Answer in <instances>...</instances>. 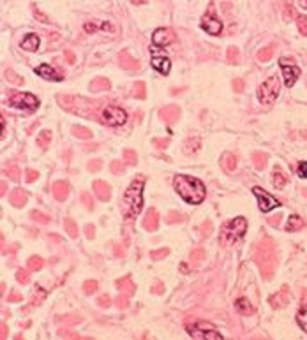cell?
<instances>
[{
    "label": "cell",
    "instance_id": "6da1fadb",
    "mask_svg": "<svg viewBox=\"0 0 307 340\" xmlns=\"http://www.w3.org/2000/svg\"><path fill=\"white\" fill-rule=\"evenodd\" d=\"M173 185L175 190L180 197H182L186 203L191 205H200V203L205 199L206 190L203 185L202 180L195 176H187V174H177L175 180H173Z\"/></svg>",
    "mask_w": 307,
    "mask_h": 340
},
{
    "label": "cell",
    "instance_id": "7a4b0ae2",
    "mask_svg": "<svg viewBox=\"0 0 307 340\" xmlns=\"http://www.w3.org/2000/svg\"><path fill=\"white\" fill-rule=\"evenodd\" d=\"M254 261L261 268V275L265 278H270L274 268H276V251H274L272 240H260V244L256 245V251H254Z\"/></svg>",
    "mask_w": 307,
    "mask_h": 340
},
{
    "label": "cell",
    "instance_id": "3957f363",
    "mask_svg": "<svg viewBox=\"0 0 307 340\" xmlns=\"http://www.w3.org/2000/svg\"><path fill=\"white\" fill-rule=\"evenodd\" d=\"M141 206H143V182L136 180L129 185L122 199V210H124L125 219L136 217L141 212Z\"/></svg>",
    "mask_w": 307,
    "mask_h": 340
},
{
    "label": "cell",
    "instance_id": "277c9868",
    "mask_svg": "<svg viewBox=\"0 0 307 340\" xmlns=\"http://www.w3.org/2000/svg\"><path fill=\"white\" fill-rule=\"evenodd\" d=\"M247 231V221H245L244 217H237L233 221L226 222L221 229V244L222 245H233L235 242L242 238Z\"/></svg>",
    "mask_w": 307,
    "mask_h": 340
},
{
    "label": "cell",
    "instance_id": "5b68a950",
    "mask_svg": "<svg viewBox=\"0 0 307 340\" xmlns=\"http://www.w3.org/2000/svg\"><path fill=\"white\" fill-rule=\"evenodd\" d=\"M279 90H281L279 80L276 76H270L258 88V101L263 106H270L277 99V95H279Z\"/></svg>",
    "mask_w": 307,
    "mask_h": 340
},
{
    "label": "cell",
    "instance_id": "8992f818",
    "mask_svg": "<svg viewBox=\"0 0 307 340\" xmlns=\"http://www.w3.org/2000/svg\"><path fill=\"white\" fill-rule=\"evenodd\" d=\"M186 330L193 339H198V340H203V339L221 340L222 339L221 333L210 325V323H205V321H198V323H195V325H187Z\"/></svg>",
    "mask_w": 307,
    "mask_h": 340
},
{
    "label": "cell",
    "instance_id": "52a82bcc",
    "mask_svg": "<svg viewBox=\"0 0 307 340\" xmlns=\"http://www.w3.org/2000/svg\"><path fill=\"white\" fill-rule=\"evenodd\" d=\"M101 120L109 127H120L127 122V115L124 109L117 108V106H106L101 113Z\"/></svg>",
    "mask_w": 307,
    "mask_h": 340
},
{
    "label": "cell",
    "instance_id": "ba28073f",
    "mask_svg": "<svg viewBox=\"0 0 307 340\" xmlns=\"http://www.w3.org/2000/svg\"><path fill=\"white\" fill-rule=\"evenodd\" d=\"M11 106L25 113H34L39 108V99L32 95V93H16V95L11 97Z\"/></svg>",
    "mask_w": 307,
    "mask_h": 340
},
{
    "label": "cell",
    "instance_id": "9c48e42d",
    "mask_svg": "<svg viewBox=\"0 0 307 340\" xmlns=\"http://www.w3.org/2000/svg\"><path fill=\"white\" fill-rule=\"evenodd\" d=\"M253 194L258 197V205H260V210L263 213H268L272 212L274 208H277V206H281V203L277 201L276 197L270 196V194L267 192V190L260 189V187H254L253 189Z\"/></svg>",
    "mask_w": 307,
    "mask_h": 340
},
{
    "label": "cell",
    "instance_id": "30bf717a",
    "mask_svg": "<svg viewBox=\"0 0 307 340\" xmlns=\"http://www.w3.org/2000/svg\"><path fill=\"white\" fill-rule=\"evenodd\" d=\"M281 71H283V78H284V85L286 86H293L297 83V80L300 78V67L295 64H288L286 58H281L279 60Z\"/></svg>",
    "mask_w": 307,
    "mask_h": 340
},
{
    "label": "cell",
    "instance_id": "8fae6325",
    "mask_svg": "<svg viewBox=\"0 0 307 340\" xmlns=\"http://www.w3.org/2000/svg\"><path fill=\"white\" fill-rule=\"evenodd\" d=\"M175 39L177 37H175V34H173V30H170V28H157V30H154V34H152V44H154V46L164 48V46H170Z\"/></svg>",
    "mask_w": 307,
    "mask_h": 340
},
{
    "label": "cell",
    "instance_id": "7c38bea8",
    "mask_svg": "<svg viewBox=\"0 0 307 340\" xmlns=\"http://www.w3.org/2000/svg\"><path fill=\"white\" fill-rule=\"evenodd\" d=\"M202 28L210 35H219L222 32V23H221V19L215 18L214 14H206L205 18L202 19Z\"/></svg>",
    "mask_w": 307,
    "mask_h": 340
},
{
    "label": "cell",
    "instance_id": "4fadbf2b",
    "mask_svg": "<svg viewBox=\"0 0 307 340\" xmlns=\"http://www.w3.org/2000/svg\"><path fill=\"white\" fill-rule=\"evenodd\" d=\"M35 74L44 78V80H50V82H62L64 80V74L57 73V71H55L51 66H48V64H41V66L35 67Z\"/></svg>",
    "mask_w": 307,
    "mask_h": 340
},
{
    "label": "cell",
    "instance_id": "5bb4252c",
    "mask_svg": "<svg viewBox=\"0 0 307 340\" xmlns=\"http://www.w3.org/2000/svg\"><path fill=\"white\" fill-rule=\"evenodd\" d=\"M92 187L99 201H109V197H111V187L108 183L102 182V180H98V182L92 183Z\"/></svg>",
    "mask_w": 307,
    "mask_h": 340
},
{
    "label": "cell",
    "instance_id": "9a60e30c",
    "mask_svg": "<svg viewBox=\"0 0 307 340\" xmlns=\"http://www.w3.org/2000/svg\"><path fill=\"white\" fill-rule=\"evenodd\" d=\"M159 115L166 124L171 125L180 118V108L179 106H164V108L159 111Z\"/></svg>",
    "mask_w": 307,
    "mask_h": 340
},
{
    "label": "cell",
    "instance_id": "2e32d148",
    "mask_svg": "<svg viewBox=\"0 0 307 340\" xmlns=\"http://www.w3.org/2000/svg\"><path fill=\"white\" fill-rule=\"evenodd\" d=\"M152 67H154L157 73L163 74V76H166V74H170L171 62L168 57H154L152 58Z\"/></svg>",
    "mask_w": 307,
    "mask_h": 340
},
{
    "label": "cell",
    "instance_id": "e0dca14e",
    "mask_svg": "<svg viewBox=\"0 0 307 340\" xmlns=\"http://www.w3.org/2000/svg\"><path fill=\"white\" fill-rule=\"evenodd\" d=\"M157 226H159V213H157L154 208L148 210V213L143 219V228L147 229V231H156Z\"/></svg>",
    "mask_w": 307,
    "mask_h": 340
},
{
    "label": "cell",
    "instance_id": "ac0fdd59",
    "mask_svg": "<svg viewBox=\"0 0 307 340\" xmlns=\"http://www.w3.org/2000/svg\"><path fill=\"white\" fill-rule=\"evenodd\" d=\"M53 196L57 201H66L67 196H69V185H67V182L53 183Z\"/></svg>",
    "mask_w": 307,
    "mask_h": 340
},
{
    "label": "cell",
    "instance_id": "d6986e66",
    "mask_svg": "<svg viewBox=\"0 0 307 340\" xmlns=\"http://www.w3.org/2000/svg\"><path fill=\"white\" fill-rule=\"evenodd\" d=\"M21 48L27 51H37L39 50V37L35 34H28L23 37V41H21Z\"/></svg>",
    "mask_w": 307,
    "mask_h": 340
},
{
    "label": "cell",
    "instance_id": "ffe728a7",
    "mask_svg": "<svg viewBox=\"0 0 307 340\" xmlns=\"http://www.w3.org/2000/svg\"><path fill=\"white\" fill-rule=\"evenodd\" d=\"M109 86H111L109 80H106V78H96V80H92L89 88L90 92H106V90H109Z\"/></svg>",
    "mask_w": 307,
    "mask_h": 340
},
{
    "label": "cell",
    "instance_id": "44dd1931",
    "mask_svg": "<svg viewBox=\"0 0 307 340\" xmlns=\"http://www.w3.org/2000/svg\"><path fill=\"white\" fill-rule=\"evenodd\" d=\"M9 199H11V205L16 206V208H21V206L27 205V194H25L21 189H16L14 192L9 196Z\"/></svg>",
    "mask_w": 307,
    "mask_h": 340
},
{
    "label": "cell",
    "instance_id": "7402d4cb",
    "mask_svg": "<svg viewBox=\"0 0 307 340\" xmlns=\"http://www.w3.org/2000/svg\"><path fill=\"white\" fill-rule=\"evenodd\" d=\"M117 287L120 293H125V294H129V296L136 291V286L132 284L131 277H124V278H120V280H117Z\"/></svg>",
    "mask_w": 307,
    "mask_h": 340
},
{
    "label": "cell",
    "instance_id": "603a6c76",
    "mask_svg": "<svg viewBox=\"0 0 307 340\" xmlns=\"http://www.w3.org/2000/svg\"><path fill=\"white\" fill-rule=\"evenodd\" d=\"M120 67H122V69H125V71H138V69H140V66H138L136 60L129 57L127 53L120 55Z\"/></svg>",
    "mask_w": 307,
    "mask_h": 340
},
{
    "label": "cell",
    "instance_id": "cb8c5ba5",
    "mask_svg": "<svg viewBox=\"0 0 307 340\" xmlns=\"http://www.w3.org/2000/svg\"><path fill=\"white\" fill-rule=\"evenodd\" d=\"M235 307H237V310H238L240 314H247V316H249V314H253V312H254L253 305H251L247 298H244V296L238 298L237 302H235Z\"/></svg>",
    "mask_w": 307,
    "mask_h": 340
},
{
    "label": "cell",
    "instance_id": "d4e9b609",
    "mask_svg": "<svg viewBox=\"0 0 307 340\" xmlns=\"http://www.w3.org/2000/svg\"><path fill=\"white\" fill-rule=\"evenodd\" d=\"M222 166H224V170L228 173L235 171V168H237V157L233 154H224V157H222Z\"/></svg>",
    "mask_w": 307,
    "mask_h": 340
},
{
    "label": "cell",
    "instance_id": "484cf974",
    "mask_svg": "<svg viewBox=\"0 0 307 340\" xmlns=\"http://www.w3.org/2000/svg\"><path fill=\"white\" fill-rule=\"evenodd\" d=\"M300 228H304V221L299 215H292L290 219H288L286 231H299Z\"/></svg>",
    "mask_w": 307,
    "mask_h": 340
},
{
    "label": "cell",
    "instance_id": "4316f807",
    "mask_svg": "<svg viewBox=\"0 0 307 340\" xmlns=\"http://www.w3.org/2000/svg\"><path fill=\"white\" fill-rule=\"evenodd\" d=\"M253 163H254V168L256 170H265V166H267V155L261 154V152H254L253 154Z\"/></svg>",
    "mask_w": 307,
    "mask_h": 340
},
{
    "label": "cell",
    "instance_id": "83f0119b",
    "mask_svg": "<svg viewBox=\"0 0 307 340\" xmlns=\"http://www.w3.org/2000/svg\"><path fill=\"white\" fill-rule=\"evenodd\" d=\"M286 183H288L286 174H284L281 170H274V185H276L277 189H283Z\"/></svg>",
    "mask_w": 307,
    "mask_h": 340
},
{
    "label": "cell",
    "instance_id": "f1b7e54d",
    "mask_svg": "<svg viewBox=\"0 0 307 340\" xmlns=\"http://www.w3.org/2000/svg\"><path fill=\"white\" fill-rule=\"evenodd\" d=\"M297 323H299L300 328L307 333V305H304L302 309L297 312Z\"/></svg>",
    "mask_w": 307,
    "mask_h": 340
},
{
    "label": "cell",
    "instance_id": "f546056e",
    "mask_svg": "<svg viewBox=\"0 0 307 340\" xmlns=\"http://www.w3.org/2000/svg\"><path fill=\"white\" fill-rule=\"evenodd\" d=\"M64 228L69 233L71 238H78V226H76V222L73 219H64Z\"/></svg>",
    "mask_w": 307,
    "mask_h": 340
},
{
    "label": "cell",
    "instance_id": "4dcf8cb0",
    "mask_svg": "<svg viewBox=\"0 0 307 340\" xmlns=\"http://www.w3.org/2000/svg\"><path fill=\"white\" fill-rule=\"evenodd\" d=\"M132 95L136 97V99H145V95H147V86H145L143 82L134 83V86H132Z\"/></svg>",
    "mask_w": 307,
    "mask_h": 340
},
{
    "label": "cell",
    "instance_id": "1f68e13d",
    "mask_svg": "<svg viewBox=\"0 0 307 340\" xmlns=\"http://www.w3.org/2000/svg\"><path fill=\"white\" fill-rule=\"evenodd\" d=\"M5 173H7V176L11 178V180H14V182H18L21 178V171L16 164H9V166L5 168Z\"/></svg>",
    "mask_w": 307,
    "mask_h": 340
},
{
    "label": "cell",
    "instance_id": "d6a6232c",
    "mask_svg": "<svg viewBox=\"0 0 307 340\" xmlns=\"http://www.w3.org/2000/svg\"><path fill=\"white\" fill-rule=\"evenodd\" d=\"M124 163L125 164H129V166H134V164L138 163V155H136V152H132V150H124Z\"/></svg>",
    "mask_w": 307,
    "mask_h": 340
},
{
    "label": "cell",
    "instance_id": "836d02e7",
    "mask_svg": "<svg viewBox=\"0 0 307 340\" xmlns=\"http://www.w3.org/2000/svg\"><path fill=\"white\" fill-rule=\"evenodd\" d=\"M50 141H51V132L50 131H43L39 136H37V145H39L41 148H46Z\"/></svg>",
    "mask_w": 307,
    "mask_h": 340
},
{
    "label": "cell",
    "instance_id": "e575fe53",
    "mask_svg": "<svg viewBox=\"0 0 307 340\" xmlns=\"http://www.w3.org/2000/svg\"><path fill=\"white\" fill-rule=\"evenodd\" d=\"M73 134L80 139H90L92 138V132L85 127H73Z\"/></svg>",
    "mask_w": 307,
    "mask_h": 340
},
{
    "label": "cell",
    "instance_id": "d590c367",
    "mask_svg": "<svg viewBox=\"0 0 307 340\" xmlns=\"http://www.w3.org/2000/svg\"><path fill=\"white\" fill-rule=\"evenodd\" d=\"M43 264H44V261L39 257V255H34V257L28 259V270L37 271V270H41V268H43Z\"/></svg>",
    "mask_w": 307,
    "mask_h": 340
},
{
    "label": "cell",
    "instance_id": "8d00e7d4",
    "mask_svg": "<svg viewBox=\"0 0 307 340\" xmlns=\"http://www.w3.org/2000/svg\"><path fill=\"white\" fill-rule=\"evenodd\" d=\"M272 53H274L272 46L265 48V50H261L260 53H258V60H261V62H267V60H270V58H272Z\"/></svg>",
    "mask_w": 307,
    "mask_h": 340
},
{
    "label": "cell",
    "instance_id": "74e56055",
    "mask_svg": "<svg viewBox=\"0 0 307 340\" xmlns=\"http://www.w3.org/2000/svg\"><path fill=\"white\" fill-rule=\"evenodd\" d=\"M30 217H32V221L41 222V224H48V222H50V217L44 215V213H41V212H35V210L30 213Z\"/></svg>",
    "mask_w": 307,
    "mask_h": 340
},
{
    "label": "cell",
    "instance_id": "f35d334b",
    "mask_svg": "<svg viewBox=\"0 0 307 340\" xmlns=\"http://www.w3.org/2000/svg\"><path fill=\"white\" fill-rule=\"evenodd\" d=\"M83 291H85V294H92L98 291V282L96 280H87L85 284H83Z\"/></svg>",
    "mask_w": 307,
    "mask_h": 340
},
{
    "label": "cell",
    "instance_id": "ab89813d",
    "mask_svg": "<svg viewBox=\"0 0 307 340\" xmlns=\"http://www.w3.org/2000/svg\"><path fill=\"white\" fill-rule=\"evenodd\" d=\"M117 307L118 309H127V305H129V294H125V293H122L120 296L117 298Z\"/></svg>",
    "mask_w": 307,
    "mask_h": 340
},
{
    "label": "cell",
    "instance_id": "60d3db41",
    "mask_svg": "<svg viewBox=\"0 0 307 340\" xmlns=\"http://www.w3.org/2000/svg\"><path fill=\"white\" fill-rule=\"evenodd\" d=\"M168 254H170V251H168V249H161V251H152L150 252V255H152V259H154V261H159V259L166 257Z\"/></svg>",
    "mask_w": 307,
    "mask_h": 340
},
{
    "label": "cell",
    "instance_id": "b9f144b4",
    "mask_svg": "<svg viewBox=\"0 0 307 340\" xmlns=\"http://www.w3.org/2000/svg\"><path fill=\"white\" fill-rule=\"evenodd\" d=\"M109 170H111L115 174H122L124 173V164H122L120 161H113V163L109 164Z\"/></svg>",
    "mask_w": 307,
    "mask_h": 340
},
{
    "label": "cell",
    "instance_id": "7bdbcfd3",
    "mask_svg": "<svg viewBox=\"0 0 307 340\" xmlns=\"http://www.w3.org/2000/svg\"><path fill=\"white\" fill-rule=\"evenodd\" d=\"M16 278H18V282L27 284L28 280H30V275H28V270H18V273H16Z\"/></svg>",
    "mask_w": 307,
    "mask_h": 340
},
{
    "label": "cell",
    "instance_id": "ee69618b",
    "mask_svg": "<svg viewBox=\"0 0 307 340\" xmlns=\"http://www.w3.org/2000/svg\"><path fill=\"white\" fill-rule=\"evenodd\" d=\"M166 221L170 222V224H173V222H182L184 221V215L179 212H171L170 215L166 217Z\"/></svg>",
    "mask_w": 307,
    "mask_h": 340
},
{
    "label": "cell",
    "instance_id": "f6af8a7d",
    "mask_svg": "<svg viewBox=\"0 0 307 340\" xmlns=\"http://www.w3.org/2000/svg\"><path fill=\"white\" fill-rule=\"evenodd\" d=\"M297 174H299L300 178H307V163L304 161V163H299V166H297Z\"/></svg>",
    "mask_w": 307,
    "mask_h": 340
},
{
    "label": "cell",
    "instance_id": "bcb514c9",
    "mask_svg": "<svg viewBox=\"0 0 307 340\" xmlns=\"http://www.w3.org/2000/svg\"><path fill=\"white\" fill-rule=\"evenodd\" d=\"M101 166H102V163L99 161V159H96V161H90V163H89V170L92 171V173H96V171L101 170Z\"/></svg>",
    "mask_w": 307,
    "mask_h": 340
},
{
    "label": "cell",
    "instance_id": "7dc6e473",
    "mask_svg": "<svg viewBox=\"0 0 307 340\" xmlns=\"http://www.w3.org/2000/svg\"><path fill=\"white\" fill-rule=\"evenodd\" d=\"M228 60H229V62H237V60H238V50H237V48H229V50H228Z\"/></svg>",
    "mask_w": 307,
    "mask_h": 340
},
{
    "label": "cell",
    "instance_id": "c3c4849f",
    "mask_svg": "<svg viewBox=\"0 0 307 340\" xmlns=\"http://www.w3.org/2000/svg\"><path fill=\"white\" fill-rule=\"evenodd\" d=\"M82 201H83V205H85L89 210H92V208H94V203L90 201V194H89V192H83V194H82Z\"/></svg>",
    "mask_w": 307,
    "mask_h": 340
},
{
    "label": "cell",
    "instance_id": "681fc988",
    "mask_svg": "<svg viewBox=\"0 0 307 340\" xmlns=\"http://www.w3.org/2000/svg\"><path fill=\"white\" fill-rule=\"evenodd\" d=\"M37 176H39V173L34 170H27V176H25V180H27L28 183H32L34 180H37Z\"/></svg>",
    "mask_w": 307,
    "mask_h": 340
},
{
    "label": "cell",
    "instance_id": "f907efd6",
    "mask_svg": "<svg viewBox=\"0 0 307 340\" xmlns=\"http://www.w3.org/2000/svg\"><path fill=\"white\" fill-rule=\"evenodd\" d=\"M98 303H99V305H101V307H106V309H108V307L111 305V300H109V296H106V294H102V296H99Z\"/></svg>",
    "mask_w": 307,
    "mask_h": 340
},
{
    "label": "cell",
    "instance_id": "816d5d0a",
    "mask_svg": "<svg viewBox=\"0 0 307 340\" xmlns=\"http://www.w3.org/2000/svg\"><path fill=\"white\" fill-rule=\"evenodd\" d=\"M299 28L304 35H307V18H299Z\"/></svg>",
    "mask_w": 307,
    "mask_h": 340
},
{
    "label": "cell",
    "instance_id": "f5cc1de1",
    "mask_svg": "<svg viewBox=\"0 0 307 340\" xmlns=\"http://www.w3.org/2000/svg\"><path fill=\"white\" fill-rule=\"evenodd\" d=\"M85 236L89 240H92L94 236H96V229H94V226H90V224L85 226Z\"/></svg>",
    "mask_w": 307,
    "mask_h": 340
},
{
    "label": "cell",
    "instance_id": "db71d44e",
    "mask_svg": "<svg viewBox=\"0 0 307 340\" xmlns=\"http://www.w3.org/2000/svg\"><path fill=\"white\" fill-rule=\"evenodd\" d=\"M233 90L235 92H242L244 90V82L242 80H233Z\"/></svg>",
    "mask_w": 307,
    "mask_h": 340
},
{
    "label": "cell",
    "instance_id": "11a10c76",
    "mask_svg": "<svg viewBox=\"0 0 307 340\" xmlns=\"http://www.w3.org/2000/svg\"><path fill=\"white\" fill-rule=\"evenodd\" d=\"M154 143H156L157 148H166L168 147V141L166 139H154Z\"/></svg>",
    "mask_w": 307,
    "mask_h": 340
},
{
    "label": "cell",
    "instance_id": "9f6ffc18",
    "mask_svg": "<svg viewBox=\"0 0 307 340\" xmlns=\"http://www.w3.org/2000/svg\"><path fill=\"white\" fill-rule=\"evenodd\" d=\"M152 293H164V286L159 282L154 284V287H152Z\"/></svg>",
    "mask_w": 307,
    "mask_h": 340
},
{
    "label": "cell",
    "instance_id": "6f0895ef",
    "mask_svg": "<svg viewBox=\"0 0 307 340\" xmlns=\"http://www.w3.org/2000/svg\"><path fill=\"white\" fill-rule=\"evenodd\" d=\"M279 222H281V215L270 217V219H268V224H270V226H277Z\"/></svg>",
    "mask_w": 307,
    "mask_h": 340
},
{
    "label": "cell",
    "instance_id": "680465c9",
    "mask_svg": "<svg viewBox=\"0 0 307 340\" xmlns=\"http://www.w3.org/2000/svg\"><path fill=\"white\" fill-rule=\"evenodd\" d=\"M7 300H9V302H20V300H21V296H20V294H18V293H11V294H9V298H7Z\"/></svg>",
    "mask_w": 307,
    "mask_h": 340
},
{
    "label": "cell",
    "instance_id": "91938a15",
    "mask_svg": "<svg viewBox=\"0 0 307 340\" xmlns=\"http://www.w3.org/2000/svg\"><path fill=\"white\" fill-rule=\"evenodd\" d=\"M210 231H212V224H210V222H205V224H203V233L208 236Z\"/></svg>",
    "mask_w": 307,
    "mask_h": 340
},
{
    "label": "cell",
    "instance_id": "94428289",
    "mask_svg": "<svg viewBox=\"0 0 307 340\" xmlns=\"http://www.w3.org/2000/svg\"><path fill=\"white\" fill-rule=\"evenodd\" d=\"M85 30L89 32V34H92V32H96V25H94V23H92V25L87 23V25H85Z\"/></svg>",
    "mask_w": 307,
    "mask_h": 340
},
{
    "label": "cell",
    "instance_id": "6125c7cd",
    "mask_svg": "<svg viewBox=\"0 0 307 340\" xmlns=\"http://www.w3.org/2000/svg\"><path fill=\"white\" fill-rule=\"evenodd\" d=\"M66 57H67V62H69V64H73V62H74V55L71 53V51H67Z\"/></svg>",
    "mask_w": 307,
    "mask_h": 340
},
{
    "label": "cell",
    "instance_id": "be15d7a7",
    "mask_svg": "<svg viewBox=\"0 0 307 340\" xmlns=\"http://www.w3.org/2000/svg\"><path fill=\"white\" fill-rule=\"evenodd\" d=\"M200 254H203V252L202 251H195V252H193V255H195V257H193V259H200V257H202Z\"/></svg>",
    "mask_w": 307,
    "mask_h": 340
},
{
    "label": "cell",
    "instance_id": "e7e4bbea",
    "mask_svg": "<svg viewBox=\"0 0 307 340\" xmlns=\"http://www.w3.org/2000/svg\"><path fill=\"white\" fill-rule=\"evenodd\" d=\"M102 28H104V30H109V32H113V30H111L113 27H111V25H109V23H102Z\"/></svg>",
    "mask_w": 307,
    "mask_h": 340
},
{
    "label": "cell",
    "instance_id": "03108f58",
    "mask_svg": "<svg viewBox=\"0 0 307 340\" xmlns=\"http://www.w3.org/2000/svg\"><path fill=\"white\" fill-rule=\"evenodd\" d=\"M299 2H300V5H302V7L307 9V0H299Z\"/></svg>",
    "mask_w": 307,
    "mask_h": 340
},
{
    "label": "cell",
    "instance_id": "003e7915",
    "mask_svg": "<svg viewBox=\"0 0 307 340\" xmlns=\"http://www.w3.org/2000/svg\"><path fill=\"white\" fill-rule=\"evenodd\" d=\"M131 2H132V4H143L145 0H131Z\"/></svg>",
    "mask_w": 307,
    "mask_h": 340
}]
</instances>
